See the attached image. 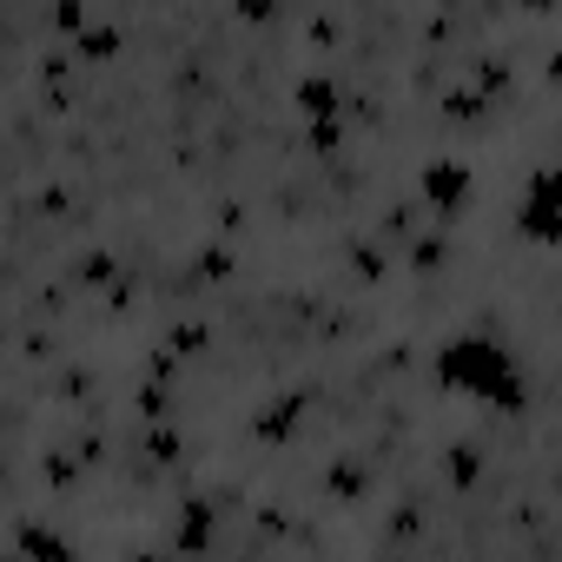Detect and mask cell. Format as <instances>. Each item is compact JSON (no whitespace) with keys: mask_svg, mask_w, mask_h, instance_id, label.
<instances>
[{"mask_svg":"<svg viewBox=\"0 0 562 562\" xmlns=\"http://www.w3.org/2000/svg\"><path fill=\"white\" fill-rule=\"evenodd\" d=\"M516 232L529 238V245H562V166H549V172H529V186H522V199H516Z\"/></svg>","mask_w":562,"mask_h":562,"instance_id":"7a4b0ae2","label":"cell"},{"mask_svg":"<svg viewBox=\"0 0 562 562\" xmlns=\"http://www.w3.org/2000/svg\"><path fill=\"white\" fill-rule=\"evenodd\" d=\"M430 378L450 391V397H470V404H490L503 417H522L529 411V384L516 371V358L490 338V331H457L437 345L430 358Z\"/></svg>","mask_w":562,"mask_h":562,"instance_id":"6da1fadb","label":"cell"},{"mask_svg":"<svg viewBox=\"0 0 562 562\" xmlns=\"http://www.w3.org/2000/svg\"><path fill=\"white\" fill-rule=\"evenodd\" d=\"M199 278L225 285V278H232V251H225V245H205V251H199Z\"/></svg>","mask_w":562,"mask_h":562,"instance_id":"d6986e66","label":"cell"},{"mask_svg":"<svg viewBox=\"0 0 562 562\" xmlns=\"http://www.w3.org/2000/svg\"><path fill=\"white\" fill-rule=\"evenodd\" d=\"M490 106H496V100H490V93H483L476 80H470V87H450V93H443V113H450V120H463V126H470V120H483Z\"/></svg>","mask_w":562,"mask_h":562,"instance_id":"ba28073f","label":"cell"},{"mask_svg":"<svg viewBox=\"0 0 562 562\" xmlns=\"http://www.w3.org/2000/svg\"><path fill=\"white\" fill-rule=\"evenodd\" d=\"M47 27L54 34H87V8L80 0H47Z\"/></svg>","mask_w":562,"mask_h":562,"instance_id":"e0dca14e","label":"cell"},{"mask_svg":"<svg viewBox=\"0 0 562 562\" xmlns=\"http://www.w3.org/2000/svg\"><path fill=\"white\" fill-rule=\"evenodd\" d=\"M305 139H312L318 153H331V146L345 139V126H338V120H312V126H305Z\"/></svg>","mask_w":562,"mask_h":562,"instance_id":"44dd1931","label":"cell"},{"mask_svg":"<svg viewBox=\"0 0 562 562\" xmlns=\"http://www.w3.org/2000/svg\"><path fill=\"white\" fill-rule=\"evenodd\" d=\"M325 483H331V496H371V470H364V463H351V457H338Z\"/></svg>","mask_w":562,"mask_h":562,"instance_id":"4fadbf2b","label":"cell"},{"mask_svg":"<svg viewBox=\"0 0 562 562\" xmlns=\"http://www.w3.org/2000/svg\"><path fill=\"white\" fill-rule=\"evenodd\" d=\"M470 192H476V172H470L463 159H424V172H417V199H424L430 212L457 218V212L470 205Z\"/></svg>","mask_w":562,"mask_h":562,"instance_id":"3957f363","label":"cell"},{"mask_svg":"<svg viewBox=\"0 0 562 562\" xmlns=\"http://www.w3.org/2000/svg\"><path fill=\"white\" fill-rule=\"evenodd\" d=\"M443 470H450L457 490H470V483L483 476V450H476V443H450V463H443Z\"/></svg>","mask_w":562,"mask_h":562,"instance_id":"9a60e30c","label":"cell"},{"mask_svg":"<svg viewBox=\"0 0 562 562\" xmlns=\"http://www.w3.org/2000/svg\"><path fill=\"white\" fill-rule=\"evenodd\" d=\"M404 258H411V271H437V265L450 258V238H443V232H417Z\"/></svg>","mask_w":562,"mask_h":562,"instance_id":"7c38bea8","label":"cell"},{"mask_svg":"<svg viewBox=\"0 0 562 562\" xmlns=\"http://www.w3.org/2000/svg\"><path fill=\"white\" fill-rule=\"evenodd\" d=\"M80 285H120V258L106 251V245H93V251H80Z\"/></svg>","mask_w":562,"mask_h":562,"instance_id":"9c48e42d","label":"cell"},{"mask_svg":"<svg viewBox=\"0 0 562 562\" xmlns=\"http://www.w3.org/2000/svg\"><path fill=\"white\" fill-rule=\"evenodd\" d=\"M292 100H299L305 120H338V80H325V74H305Z\"/></svg>","mask_w":562,"mask_h":562,"instance_id":"5b68a950","label":"cell"},{"mask_svg":"<svg viewBox=\"0 0 562 562\" xmlns=\"http://www.w3.org/2000/svg\"><path fill=\"white\" fill-rule=\"evenodd\" d=\"M305 404H312L305 391H278V397L251 417V437H258V443H292V430L305 424Z\"/></svg>","mask_w":562,"mask_h":562,"instance_id":"277c9868","label":"cell"},{"mask_svg":"<svg viewBox=\"0 0 562 562\" xmlns=\"http://www.w3.org/2000/svg\"><path fill=\"white\" fill-rule=\"evenodd\" d=\"M179 549L186 555H199V549H212V503H179Z\"/></svg>","mask_w":562,"mask_h":562,"instance_id":"8992f818","label":"cell"},{"mask_svg":"<svg viewBox=\"0 0 562 562\" xmlns=\"http://www.w3.org/2000/svg\"><path fill=\"white\" fill-rule=\"evenodd\" d=\"M542 80H549V87H555V93H562V47H555V54H549V67H542Z\"/></svg>","mask_w":562,"mask_h":562,"instance_id":"cb8c5ba5","label":"cell"},{"mask_svg":"<svg viewBox=\"0 0 562 562\" xmlns=\"http://www.w3.org/2000/svg\"><path fill=\"white\" fill-rule=\"evenodd\" d=\"M522 8H529V14H549V8H555V0H522Z\"/></svg>","mask_w":562,"mask_h":562,"instance_id":"d4e9b609","label":"cell"},{"mask_svg":"<svg viewBox=\"0 0 562 562\" xmlns=\"http://www.w3.org/2000/svg\"><path fill=\"white\" fill-rule=\"evenodd\" d=\"M271 14H278V0H238V21L245 27H265Z\"/></svg>","mask_w":562,"mask_h":562,"instance_id":"7402d4cb","label":"cell"},{"mask_svg":"<svg viewBox=\"0 0 562 562\" xmlns=\"http://www.w3.org/2000/svg\"><path fill=\"white\" fill-rule=\"evenodd\" d=\"M555 153H562V126H555Z\"/></svg>","mask_w":562,"mask_h":562,"instance_id":"484cf974","label":"cell"},{"mask_svg":"<svg viewBox=\"0 0 562 562\" xmlns=\"http://www.w3.org/2000/svg\"><path fill=\"white\" fill-rule=\"evenodd\" d=\"M305 34H312V47H338V21H331V14H318Z\"/></svg>","mask_w":562,"mask_h":562,"instance_id":"603a6c76","label":"cell"},{"mask_svg":"<svg viewBox=\"0 0 562 562\" xmlns=\"http://www.w3.org/2000/svg\"><path fill=\"white\" fill-rule=\"evenodd\" d=\"M74 47H80V60H113V54H120V27L87 21V34H74Z\"/></svg>","mask_w":562,"mask_h":562,"instance_id":"30bf717a","label":"cell"},{"mask_svg":"<svg viewBox=\"0 0 562 562\" xmlns=\"http://www.w3.org/2000/svg\"><path fill=\"white\" fill-rule=\"evenodd\" d=\"M21 549H27V555H47V562H67V555H74V542L54 536V529H21Z\"/></svg>","mask_w":562,"mask_h":562,"instance_id":"2e32d148","label":"cell"},{"mask_svg":"<svg viewBox=\"0 0 562 562\" xmlns=\"http://www.w3.org/2000/svg\"><path fill=\"white\" fill-rule=\"evenodd\" d=\"M470 80L490 93V100H509V87H516V74H509V60H496V54H483L476 67H470Z\"/></svg>","mask_w":562,"mask_h":562,"instance_id":"8fae6325","label":"cell"},{"mask_svg":"<svg viewBox=\"0 0 562 562\" xmlns=\"http://www.w3.org/2000/svg\"><path fill=\"white\" fill-rule=\"evenodd\" d=\"M133 404H139V417H146V424H159V417L172 411V397H166V378H153V384H139V397H133Z\"/></svg>","mask_w":562,"mask_h":562,"instance_id":"ac0fdd59","label":"cell"},{"mask_svg":"<svg viewBox=\"0 0 562 562\" xmlns=\"http://www.w3.org/2000/svg\"><path fill=\"white\" fill-rule=\"evenodd\" d=\"M146 457H153V463H179V457H186V437H179V430L159 417V424L146 430Z\"/></svg>","mask_w":562,"mask_h":562,"instance_id":"5bb4252c","label":"cell"},{"mask_svg":"<svg viewBox=\"0 0 562 562\" xmlns=\"http://www.w3.org/2000/svg\"><path fill=\"white\" fill-rule=\"evenodd\" d=\"M166 351H172V358H205V351H212V325H205V318L172 325V331H166Z\"/></svg>","mask_w":562,"mask_h":562,"instance_id":"52a82bcc","label":"cell"},{"mask_svg":"<svg viewBox=\"0 0 562 562\" xmlns=\"http://www.w3.org/2000/svg\"><path fill=\"white\" fill-rule=\"evenodd\" d=\"M351 271L378 285V278H384V251H378V245H358V251H351Z\"/></svg>","mask_w":562,"mask_h":562,"instance_id":"ffe728a7","label":"cell"}]
</instances>
